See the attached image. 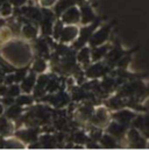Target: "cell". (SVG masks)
Segmentation results:
<instances>
[{
  "label": "cell",
  "mask_w": 149,
  "mask_h": 150,
  "mask_svg": "<svg viewBox=\"0 0 149 150\" xmlns=\"http://www.w3.org/2000/svg\"><path fill=\"white\" fill-rule=\"evenodd\" d=\"M125 141L127 142V146L131 148H135V149H146L147 148V142L148 139L136 128L134 127H129L126 136H125Z\"/></svg>",
  "instance_id": "1"
},
{
  "label": "cell",
  "mask_w": 149,
  "mask_h": 150,
  "mask_svg": "<svg viewBox=\"0 0 149 150\" xmlns=\"http://www.w3.org/2000/svg\"><path fill=\"white\" fill-rule=\"evenodd\" d=\"M136 114H138V112L133 111L132 108L131 110H121V111L114 114V117H115V121H118V122H120L127 127H131V123H132V121Z\"/></svg>",
  "instance_id": "2"
}]
</instances>
